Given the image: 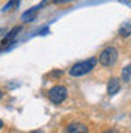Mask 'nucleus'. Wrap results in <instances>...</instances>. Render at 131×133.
Here are the masks:
<instances>
[{"label": "nucleus", "instance_id": "f257e3e1", "mask_svg": "<svg viewBox=\"0 0 131 133\" xmlns=\"http://www.w3.org/2000/svg\"><path fill=\"white\" fill-rule=\"evenodd\" d=\"M97 62H98V59H95V58H90V59H88V61H83V62H77L75 65L71 66L69 74L74 76V77H78V76L88 74L89 71H92V70H93V66L97 65Z\"/></svg>", "mask_w": 131, "mask_h": 133}, {"label": "nucleus", "instance_id": "f03ea898", "mask_svg": "<svg viewBox=\"0 0 131 133\" xmlns=\"http://www.w3.org/2000/svg\"><path fill=\"white\" fill-rule=\"evenodd\" d=\"M116 59H118V50L115 47H107L99 55V64L104 66H110L116 62Z\"/></svg>", "mask_w": 131, "mask_h": 133}, {"label": "nucleus", "instance_id": "7ed1b4c3", "mask_svg": "<svg viewBox=\"0 0 131 133\" xmlns=\"http://www.w3.org/2000/svg\"><path fill=\"white\" fill-rule=\"evenodd\" d=\"M66 95H68V91H66L65 86H62V85H56V86H53L48 91V98H50V101L54 103V104L62 103V101L66 98Z\"/></svg>", "mask_w": 131, "mask_h": 133}, {"label": "nucleus", "instance_id": "20e7f679", "mask_svg": "<svg viewBox=\"0 0 131 133\" xmlns=\"http://www.w3.org/2000/svg\"><path fill=\"white\" fill-rule=\"evenodd\" d=\"M89 129L88 125L83 124V123H78V121H74L71 124H68L66 127V133H88Z\"/></svg>", "mask_w": 131, "mask_h": 133}, {"label": "nucleus", "instance_id": "39448f33", "mask_svg": "<svg viewBox=\"0 0 131 133\" xmlns=\"http://www.w3.org/2000/svg\"><path fill=\"white\" fill-rule=\"evenodd\" d=\"M121 91V83H119V79H116V77H112L108 83H107V92L110 94V95H115L118 92Z\"/></svg>", "mask_w": 131, "mask_h": 133}, {"label": "nucleus", "instance_id": "423d86ee", "mask_svg": "<svg viewBox=\"0 0 131 133\" xmlns=\"http://www.w3.org/2000/svg\"><path fill=\"white\" fill-rule=\"evenodd\" d=\"M41 8V5L39 6H35V8L32 9H27L24 14H23V17H21V20L24 21V23H29V21H32L33 18H35V15H36V11Z\"/></svg>", "mask_w": 131, "mask_h": 133}, {"label": "nucleus", "instance_id": "0eeeda50", "mask_svg": "<svg viewBox=\"0 0 131 133\" xmlns=\"http://www.w3.org/2000/svg\"><path fill=\"white\" fill-rule=\"evenodd\" d=\"M119 35L123 36V38H127V36L131 35V20H127V21L119 27Z\"/></svg>", "mask_w": 131, "mask_h": 133}, {"label": "nucleus", "instance_id": "6e6552de", "mask_svg": "<svg viewBox=\"0 0 131 133\" xmlns=\"http://www.w3.org/2000/svg\"><path fill=\"white\" fill-rule=\"evenodd\" d=\"M18 32H20V27L17 26V27H14V29H12V32H9L8 35H6V36L3 38V41H2V44H9V42H11L12 39H14V38H15V35H17Z\"/></svg>", "mask_w": 131, "mask_h": 133}, {"label": "nucleus", "instance_id": "1a4fd4ad", "mask_svg": "<svg viewBox=\"0 0 131 133\" xmlns=\"http://www.w3.org/2000/svg\"><path fill=\"white\" fill-rule=\"evenodd\" d=\"M131 79V65H127V66H123V70H122V80L123 82H128Z\"/></svg>", "mask_w": 131, "mask_h": 133}, {"label": "nucleus", "instance_id": "9d476101", "mask_svg": "<svg viewBox=\"0 0 131 133\" xmlns=\"http://www.w3.org/2000/svg\"><path fill=\"white\" fill-rule=\"evenodd\" d=\"M18 5H20V0H9L8 3H6V6L3 8V11L6 12V11H9V9H17Z\"/></svg>", "mask_w": 131, "mask_h": 133}, {"label": "nucleus", "instance_id": "9b49d317", "mask_svg": "<svg viewBox=\"0 0 131 133\" xmlns=\"http://www.w3.org/2000/svg\"><path fill=\"white\" fill-rule=\"evenodd\" d=\"M103 133H119L118 130H115V129H108V130H104Z\"/></svg>", "mask_w": 131, "mask_h": 133}, {"label": "nucleus", "instance_id": "f8f14e48", "mask_svg": "<svg viewBox=\"0 0 131 133\" xmlns=\"http://www.w3.org/2000/svg\"><path fill=\"white\" fill-rule=\"evenodd\" d=\"M30 133H44L42 130H33V132H30Z\"/></svg>", "mask_w": 131, "mask_h": 133}, {"label": "nucleus", "instance_id": "ddd939ff", "mask_svg": "<svg viewBox=\"0 0 131 133\" xmlns=\"http://www.w3.org/2000/svg\"><path fill=\"white\" fill-rule=\"evenodd\" d=\"M63 2H68V0H56V3H63Z\"/></svg>", "mask_w": 131, "mask_h": 133}, {"label": "nucleus", "instance_id": "4468645a", "mask_svg": "<svg viewBox=\"0 0 131 133\" xmlns=\"http://www.w3.org/2000/svg\"><path fill=\"white\" fill-rule=\"evenodd\" d=\"M2 127H3V121L0 119V130H2Z\"/></svg>", "mask_w": 131, "mask_h": 133}, {"label": "nucleus", "instance_id": "2eb2a0df", "mask_svg": "<svg viewBox=\"0 0 131 133\" xmlns=\"http://www.w3.org/2000/svg\"><path fill=\"white\" fill-rule=\"evenodd\" d=\"M2 97H3V91H2V89H0V98H2Z\"/></svg>", "mask_w": 131, "mask_h": 133}]
</instances>
